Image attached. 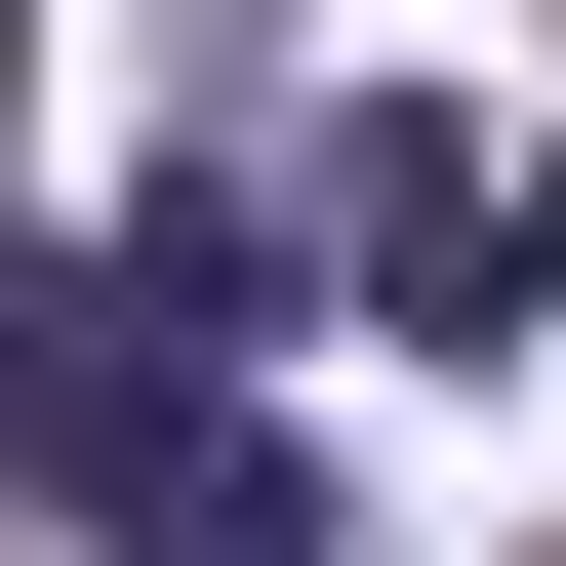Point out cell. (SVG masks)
<instances>
[{"label":"cell","instance_id":"2","mask_svg":"<svg viewBox=\"0 0 566 566\" xmlns=\"http://www.w3.org/2000/svg\"><path fill=\"white\" fill-rule=\"evenodd\" d=\"M324 283L446 324V365H526V324H566V163H526L485 82H365V122H324Z\"/></svg>","mask_w":566,"mask_h":566},{"label":"cell","instance_id":"1","mask_svg":"<svg viewBox=\"0 0 566 566\" xmlns=\"http://www.w3.org/2000/svg\"><path fill=\"white\" fill-rule=\"evenodd\" d=\"M0 485L82 566H324V485H283V405H243V202H122V243L0 283Z\"/></svg>","mask_w":566,"mask_h":566}]
</instances>
